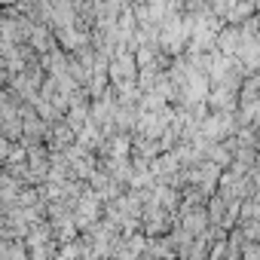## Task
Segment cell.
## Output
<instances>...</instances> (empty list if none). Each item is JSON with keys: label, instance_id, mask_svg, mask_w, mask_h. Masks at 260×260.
Segmentation results:
<instances>
[{"label": "cell", "instance_id": "2", "mask_svg": "<svg viewBox=\"0 0 260 260\" xmlns=\"http://www.w3.org/2000/svg\"><path fill=\"white\" fill-rule=\"evenodd\" d=\"M178 223H181L184 230H190L193 236H202V233L211 226L208 205H190V208H181V214H178Z\"/></svg>", "mask_w": 260, "mask_h": 260}, {"label": "cell", "instance_id": "5", "mask_svg": "<svg viewBox=\"0 0 260 260\" xmlns=\"http://www.w3.org/2000/svg\"><path fill=\"white\" fill-rule=\"evenodd\" d=\"M254 13H260L254 0H236V4L230 7V13H226L223 19H226L230 25H242V22H248V19H251Z\"/></svg>", "mask_w": 260, "mask_h": 260}, {"label": "cell", "instance_id": "6", "mask_svg": "<svg viewBox=\"0 0 260 260\" xmlns=\"http://www.w3.org/2000/svg\"><path fill=\"white\" fill-rule=\"evenodd\" d=\"M184 7H187V13H199L202 7H208V0H184Z\"/></svg>", "mask_w": 260, "mask_h": 260}, {"label": "cell", "instance_id": "3", "mask_svg": "<svg viewBox=\"0 0 260 260\" xmlns=\"http://www.w3.org/2000/svg\"><path fill=\"white\" fill-rule=\"evenodd\" d=\"M46 144H49V150H68L71 144H77V128H71L64 119H58V122H52V128H49V138H46Z\"/></svg>", "mask_w": 260, "mask_h": 260}, {"label": "cell", "instance_id": "1", "mask_svg": "<svg viewBox=\"0 0 260 260\" xmlns=\"http://www.w3.org/2000/svg\"><path fill=\"white\" fill-rule=\"evenodd\" d=\"M138 74H141V68H138V58L132 49L116 52V58L110 61V86L113 89H119L125 83H138Z\"/></svg>", "mask_w": 260, "mask_h": 260}, {"label": "cell", "instance_id": "4", "mask_svg": "<svg viewBox=\"0 0 260 260\" xmlns=\"http://www.w3.org/2000/svg\"><path fill=\"white\" fill-rule=\"evenodd\" d=\"M217 49L226 52V55H239V49H242V28L226 22L220 28V34H217Z\"/></svg>", "mask_w": 260, "mask_h": 260}]
</instances>
